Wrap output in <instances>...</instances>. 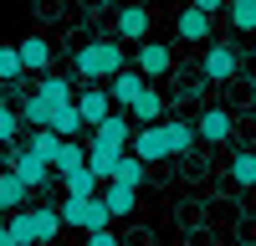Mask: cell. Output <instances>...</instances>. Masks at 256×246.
<instances>
[{
  "mask_svg": "<svg viewBox=\"0 0 256 246\" xmlns=\"http://www.w3.org/2000/svg\"><path fill=\"white\" fill-rule=\"evenodd\" d=\"M128 113H134V123H159L164 118V102H159V88H148L144 82V92L128 102Z\"/></svg>",
  "mask_w": 256,
  "mask_h": 246,
  "instance_id": "cell-14",
  "label": "cell"
},
{
  "mask_svg": "<svg viewBox=\"0 0 256 246\" xmlns=\"http://www.w3.org/2000/svg\"><path fill=\"white\" fill-rule=\"evenodd\" d=\"M0 246H10V226H0Z\"/></svg>",
  "mask_w": 256,
  "mask_h": 246,
  "instance_id": "cell-33",
  "label": "cell"
},
{
  "mask_svg": "<svg viewBox=\"0 0 256 246\" xmlns=\"http://www.w3.org/2000/svg\"><path fill=\"white\" fill-rule=\"evenodd\" d=\"M169 67H174V52H169L164 41H144V46H138V72H144L148 82H154V77H164Z\"/></svg>",
  "mask_w": 256,
  "mask_h": 246,
  "instance_id": "cell-6",
  "label": "cell"
},
{
  "mask_svg": "<svg viewBox=\"0 0 256 246\" xmlns=\"http://www.w3.org/2000/svg\"><path fill=\"white\" fill-rule=\"evenodd\" d=\"M72 102H77L82 123H102V118L113 113V98H108V88H82V92H77Z\"/></svg>",
  "mask_w": 256,
  "mask_h": 246,
  "instance_id": "cell-7",
  "label": "cell"
},
{
  "mask_svg": "<svg viewBox=\"0 0 256 246\" xmlns=\"http://www.w3.org/2000/svg\"><path fill=\"white\" fill-rule=\"evenodd\" d=\"M236 67H241V62H236V52H230L226 41H216V46L205 52V77H210V82H230Z\"/></svg>",
  "mask_w": 256,
  "mask_h": 246,
  "instance_id": "cell-9",
  "label": "cell"
},
{
  "mask_svg": "<svg viewBox=\"0 0 256 246\" xmlns=\"http://www.w3.org/2000/svg\"><path fill=\"white\" fill-rule=\"evenodd\" d=\"M195 6H200V10H210V16H216V10L226 6V0H195Z\"/></svg>",
  "mask_w": 256,
  "mask_h": 246,
  "instance_id": "cell-32",
  "label": "cell"
},
{
  "mask_svg": "<svg viewBox=\"0 0 256 246\" xmlns=\"http://www.w3.org/2000/svg\"><path fill=\"white\" fill-rule=\"evenodd\" d=\"M148 36V10L144 6H123L118 10V41H144Z\"/></svg>",
  "mask_w": 256,
  "mask_h": 246,
  "instance_id": "cell-12",
  "label": "cell"
},
{
  "mask_svg": "<svg viewBox=\"0 0 256 246\" xmlns=\"http://www.w3.org/2000/svg\"><path fill=\"white\" fill-rule=\"evenodd\" d=\"M108 190H98L102 200H108V210H113V220H123V216H134V205H138V190L134 184H118V180H102Z\"/></svg>",
  "mask_w": 256,
  "mask_h": 246,
  "instance_id": "cell-11",
  "label": "cell"
},
{
  "mask_svg": "<svg viewBox=\"0 0 256 246\" xmlns=\"http://www.w3.org/2000/svg\"><path fill=\"white\" fill-rule=\"evenodd\" d=\"M123 67V41H82L77 46V77L82 82H108Z\"/></svg>",
  "mask_w": 256,
  "mask_h": 246,
  "instance_id": "cell-1",
  "label": "cell"
},
{
  "mask_svg": "<svg viewBox=\"0 0 256 246\" xmlns=\"http://www.w3.org/2000/svg\"><path fill=\"white\" fill-rule=\"evenodd\" d=\"M26 205V184L16 180V170H0V210H16Z\"/></svg>",
  "mask_w": 256,
  "mask_h": 246,
  "instance_id": "cell-22",
  "label": "cell"
},
{
  "mask_svg": "<svg viewBox=\"0 0 256 246\" xmlns=\"http://www.w3.org/2000/svg\"><path fill=\"white\" fill-rule=\"evenodd\" d=\"M56 144H62V134H56V128H46V123H41V128L31 134V144H26V149H31L36 159H46V164H52V154H56Z\"/></svg>",
  "mask_w": 256,
  "mask_h": 246,
  "instance_id": "cell-24",
  "label": "cell"
},
{
  "mask_svg": "<svg viewBox=\"0 0 256 246\" xmlns=\"http://www.w3.org/2000/svg\"><path fill=\"white\" fill-rule=\"evenodd\" d=\"M92 246H113V226H98V231H88Z\"/></svg>",
  "mask_w": 256,
  "mask_h": 246,
  "instance_id": "cell-31",
  "label": "cell"
},
{
  "mask_svg": "<svg viewBox=\"0 0 256 246\" xmlns=\"http://www.w3.org/2000/svg\"><path fill=\"white\" fill-rule=\"evenodd\" d=\"M128 149H134L144 164H159V159H169V138H164V123H144V128H134Z\"/></svg>",
  "mask_w": 256,
  "mask_h": 246,
  "instance_id": "cell-3",
  "label": "cell"
},
{
  "mask_svg": "<svg viewBox=\"0 0 256 246\" xmlns=\"http://www.w3.org/2000/svg\"><path fill=\"white\" fill-rule=\"evenodd\" d=\"M20 72H26V67H20V52L16 46H0V82H16Z\"/></svg>",
  "mask_w": 256,
  "mask_h": 246,
  "instance_id": "cell-29",
  "label": "cell"
},
{
  "mask_svg": "<svg viewBox=\"0 0 256 246\" xmlns=\"http://www.w3.org/2000/svg\"><path fill=\"white\" fill-rule=\"evenodd\" d=\"M251 36H256V31H251ZM251 56H256V41H251Z\"/></svg>",
  "mask_w": 256,
  "mask_h": 246,
  "instance_id": "cell-34",
  "label": "cell"
},
{
  "mask_svg": "<svg viewBox=\"0 0 256 246\" xmlns=\"http://www.w3.org/2000/svg\"><path fill=\"white\" fill-rule=\"evenodd\" d=\"M113 180H118V184H134V190H138V184L148 180V164H144L134 149H123V154H118V164H113Z\"/></svg>",
  "mask_w": 256,
  "mask_h": 246,
  "instance_id": "cell-15",
  "label": "cell"
},
{
  "mask_svg": "<svg viewBox=\"0 0 256 246\" xmlns=\"http://www.w3.org/2000/svg\"><path fill=\"white\" fill-rule=\"evenodd\" d=\"M128 138H134V118H128V108H113L102 123H92V144H98V149L123 154V149H128Z\"/></svg>",
  "mask_w": 256,
  "mask_h": 246,
  "instance_id": "cell-2",
  "label": "cell"
},
{
  "mask_svg": "<svg viewBox=\"0 0 256 246\" xmlns=\"http://www.w3.org/2000/svg\"><path fill=\"white\" fill-rule=\"evenodd\" d=\"M31 220H36V241H52L62 231V210L56 205H31Z\"/></svg>",
  "mask_w": 256,
  "mask_h": 246,
  "instance_id": "cell-19",
  "label": "cell"
},
{
  "mask_svg": "<svg viewBox=\"0 0 256 246\" xmlns=\"http://www.w3.org/2000/svg\"><path fill=\"white\" fill-rule=\"evenodd\" d=\"M144 82H148V77H144L138 67H134V72H128V67H118V72L108 77V98H113V108H128V102L144 92Z\"/></svg>",
  "mask_w": 256,
  "mask_h": 246,
  "instance_id": "cell-4",
  "label": "cell"
},
{
  "mask_svg": "<svg viewBox=\"0 0 256 246\" xmlns=\"http://www.w3.org/2000/svg\"><path fill=\"white\" fill-rule=\"evenodd\" d=\"M77 164H88V149H82L77 138H62L56 154H52V174H67V170H77Z\"/></svg>",
  "mask_w": 256,
  "mask_h": 246,
  "instance_id": "cell-17",
  "label": "cell"
},
{
  "mask_svg": "<svg viewBox=\"0 0 256 246\" xmlns=\"http://www.w3.org/2000/svg\"><path fill=\"white\" fill-rule=\"evenodd\" d=\"M46 118H52V108H46V102H41V98L31 92V98H26V108H20V123H31V128H41Z\"/></svg>",
  "mask_w": 256,
  "mask_h": 246,
  "instance_id": "cell-28",
  "label": "cell"
},
{
  "mask_svg": "<svg viewBox=\"0 0 256 246\" xmlns=\"http://www.w3.org/2000/svg\"><path fill=\"white\" fill-rule=\"evenodd\" d=\"M113 164H118L113 149H98V144H88V170H92L98 180H113Z\"/></svg>",
  "mask_w": 256,
  "mask_h": 246,
  "instance_id": "cell-27",
  "label": "cell"
},
{
  "mask_svg": "<svg viewBox=\"0 0 256 246\" xmlns=\"http://www.w3.org/2000/svg\"><path fill=\"white\" fill-rule=\"evenodd\" d=\"M20 128H26V123H20V113H16V108H0V144H10Z\"/></svg>",
  "mask_w": 256,
  "mask_h": 246,
  "instance_id": "cell-30",
  "label": "cell"
},
{
  "mask_svg": "<svg viewBox=\"0 0 256 246\" xmlns=\"http://www.w3.org/2000/svg\"><path fill=\"white\" fill-rule=\"evenodd\" d=\"M36 241V220L26 205H16V216H10V246H31Z\"/></svg>",
  "mask_w": 256,
  "mask_h": 246,
  "instance_id": "cell-23",
  "label": "cell"
},
{
  "mask_svg": "<svg viewBox=\"0 0 256 246\" xmlns=\"http://www.w3.org/2000/svg\"><path fill=\"white\" fill-rule=\"evenodd\" d=\"M46 128H56L62 138H77V128H88V123H82V113H77V102H62V108H52V118H46Z\"/></svg>",
  "mask_w": 256,
  "mask_h": 246,
  "instance_id": "cell-18",
  "label": "cell"
},
{
  "mask_svg": "<svg viewBox=\"0 0 256 246\" xmlns=\"http://www.w3.org/2000/svg\"><path fill=\"white\" fill-rule=\"evenodd\" d=\"M226 10L236 31H256V0H226Z\"/></svg>",
  "mask_w": 256,
  "mask_h": 246,
  "instance_id": "cell-26",
  "label": "cell"
},
{
  "mask_svg": "<svg viewBox=\"0 0 256 246\" xmlns=\"http://www.w3.org/2000/svg\"><path fill=\"white\" fill-rule=\"evenodd\" d=\"M230 180H236L241 190H251V184H256V154H251V149H241L236 159H230Z\"/></svg>",
  "mask_w": 256,
  "mask_h": 246,
  "instance_id": "cell-25",
  "label": "cell"
},
{
  "mask_svg": "<svg viewBox=\"0 0 256 246\" xmlns=\"http://www.w3.org/2000/svg\"><path fill=\"white\" fill-rule=\"evenodd\" d=\"M62 184H67V195H98V174L88 170V164H77V170H67V174H62Z\"/></svg>",
  "mask_w": 256,
  "mask_h": 246,
  "instance_id": "cell-20",
  "label": "cell"
},
{
  "mask_svg": "<svg viewBox=\"0 0 256 246\" xmlns=\"http://www.w3.org/2000/svg\"><path fill=\"white\" fill-rule=\"evenodd\" d=\"M36 98L46 102V108H62V102H72V98H77V92H72V77L46 72V77H41V88H36Z\"/></svg>",
  "mask_w": 256,
  "mask_h": 246,
  "instance_id": "cell-13",
  "label": "cell"
},
{
  "mask_svg": "<svg viewBox=\"0 0 256 246\" xmlns=\"http://www.w3.org/2000/svg\"><path fill=\"white\" fill-rule=\"evenodd\" d=\"M164 138H169V159L195 149V123H164Z\"/></svg>",
  "mask_w": 256,
  "mask_h": 246,
  "instance_id": "cell-21",
  "label": "cell"
},
{
  "mask_svg": "<svg viewBox=\"0 0 256 246\" xmlns=\"http://www.w3.org/2000/svg\"><path fill=\"white\" fill-rule=\"evenodd\" d=\"M180 41H210V10H200L195 0H190V6L180 10Z\"/></svg>",
  "mask_w": 256,
  "mask_h": 246,
  "instance_id": "cell-10",
  "label": "cell"
},
{
  "mask_svg": "<svg viewBox=\"0 0 256 246\" xmlns=\"http://www.w3.org/2000/svg\"><path fill=\"white\" fill-rule=\"evenodd\" d=\"M230 128H236V123H230V113H226V108H205V113H200V123H195V138H205V144H226V138H230Z\"/></svg>",
  "mask_w": 256,
  "mask_h": 246,
  "instance_id": "cell-8",
  "label": "cell"
},
{
  "mask_svg": "<svg viewBox=\"0 0 256 246\" xmlns=\"http://www.w3.org/2000/svg\"><path fill=\"white\" fill-rule=\"evenodd\" d=\"M10 170H16V180L26 184V190H41V184L52 180V164H46V159H36L31 149H20V154L10 159Z\"/></svg>",
  "mask_w": 256,
  "mask_h": 246,
  "instance_id": "cell-5",
  "label": "cell"
},
{
  "mask_svg": "<svg viewBox=\"0 0 256 246\" xmlns=\"http://www.w3.org/2000/svg\"><path fill=\"white\" fill-rule=\"evenodd\" d=\"M20 67H26V72H46L52 67V46H46V41H41V36H31V41H20Z\"/></svg>",
  "mask_w": 256,
  "mask_h": 246,
  "instance_id": "cell-16",
  "label": "cell"
}]
</instances>
